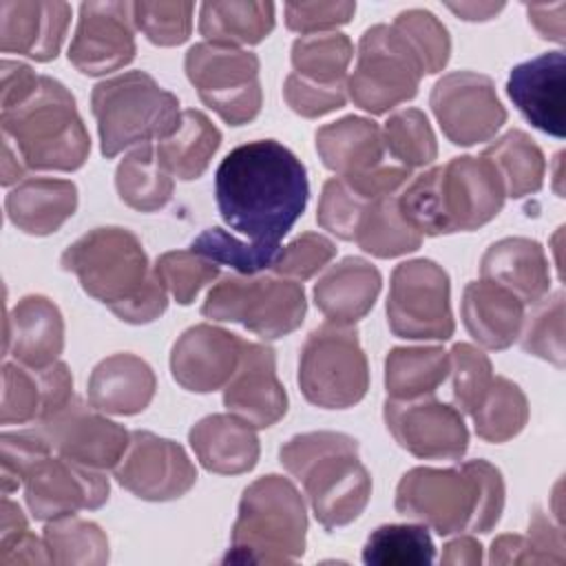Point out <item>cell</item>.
<instances>
[{
  "label": "cell",
  "mask_w": 566,
  "mask_h": 566,
  "mask_svg": "<svg viewBox=\"0 0 566 566\" xmlns=\"http://www.w3.org/2000/svg\"><path fill=\"white\" fill-rule=\"evenodd\" d=\"M283 97L296 115L314 119V117L327 115V113L345 106L347 82L318 84V82L305 80L296 73H290L283 84Z\"/></svg>",
  "instance_id": "cell-52"
},
{
  "label": "cell",
  "mask_w": 566,
  "mask_h": 566,
  "mask_svg": "<svg viewBox=\"0 0 566 566\" xmlns=\"http://www.w3.org/2000/svg\"><path fill=\"white\" fill-rule=\"evenodd\" d=\"M429 104L444 137L455 146L489 142L506 122L493 80L475 71L442 75L431 88Z\"/></svg>",
  "instance_id": "cell-15"
},
{
  "label": "cell",
  "mask_w": 566,
  "mask_h": 566,
  "mask_svg": "<svg viewBox=\"0 0 566 566\" xmlns=\"http://www.w3.org/2000/svg\"><path fill=\"white\" fill-rule=\"evenodd\" d=\"M522 349L553 363L555 367H564V292L557 290L555 294H546L537 303L528 316H524L520 329Z\"/></svg>",
  "instance_id": "cell-45"
},
{
  "label": "cell",
  "mask_w": 566,
  "mask_h": 566,
  "mask_svg": "<svg viewBox=\"0 0 566 566\" xmlns=\"http://www.w3.org/2000/svg\"><path fill=\"white\" fill-rule=\"evenodd\" d=\"M184 69L188 82L197 88L199 99L226 124L243 126L261 113L263 91L256 53L199 42L188 49Z\"/></svg>",
  "instance_id": "cell-13"
},
{
  "label": "cell",
  "mask_w": 566,
  "mask_h": 566,
  "mask_svg": "<svg viewBox=\"0 0 566 566\" xmlns=\"http://www.w3.org/2000/svg\"><path fill=\"white\" fill-rule=\"evenodd\" d=\"M436 557L433 539L424 524L378 526L363 546L369 566H427Z\"/></svg>",
  "instance_id": "cell-42"
},
{
  "label": "cell",
  "mask_w": 566,
  "mask_h": 566,
  "mask_svg": "<svg viewBox=\"0 0 566 566\" xmlns=\"http://www.w3.org/2000/svg\"><path fill=\"white\" fill-rule=\"evenodd\" d=\"M51 564L60 566H102L108 562V537L88 520L62 515L49 520L42 535Z\"/></svg>",
  "instance_id": "cell-39"
},
{
  "label": "cell",
  "mask_w": 566,
  "mask_h": 566,
  "mask_svg": "<svg viewBox=\"0 0 566 566\" xmlns=\"http://www.w3.org/2000/svg\"><path fill=\"white\" fill-rule=\"evenodd\" d=\"M115 480L135 497L168 502L195 486L197 469L181 444L137 429L130 431L128 449L115 467Z\"/></svg>",
  "instance_id": "cell-17"
},
{
  "label": "cell",
  "mask_w": 566,
  "mask_h": 566,
  "mask_svg": "<svg viewBox=\"0 0 566 566\" xmlns=\"http://www.w3.org/2000/svg\"><path fill=\"white\" fill-rule=\"evenodd\" d=\"M451 371L449 352L438 345L394 347L385 358L387 398L413 400L433 396Z\"/></svg>",
  "instance_id": "cell-35"
},
{
  "label": "cell",
  "mask_w": 566,
  "mask_h": 566,
  "mask_svg": "<svg viewBox=\"0 0 566 566\" xmlns=\"http://www.w3.org/2000/svg\"><path fill=\"white\" fill-rule=\"evenodd\" d=\"M460 312L467 332L486 349L511 347L526 316L520 296L484 279L467 283Z\"/></svg>",
  "instance_id": "cell-31"
},
{
  "label": "cell",
  "mask_w": 566,
  "mask_h": 566,
  "mask_svg": "<svg viewBox=\"0 0 566 566\" xmlns=\"http://www.w3.org/2000/svg\"><path fill=\"white\" fill-rule=\"evenodd\" d=\"M223 405L254 429L276 424L287 411V394L276 376V354L263 343H243L239 365L223 387Z\"/></svg>",
  "instance_id": "cell-21"
},
{
  "label": "cell",
  "mask_w": 566,
  "mask_h": 566,
  "mask_svg": "<svg viewBox=\"0 0 566 566\" xmlns=\"http://www.w3.org/2000/svg\"><path fill=\"white\" fill-rule=\"evenodd\" d=\"M478 438L486 442H506L528 422V400L517 382L493 376L489 391L471 413Z\"/></svg>",
  "instance_id": "cell-40"
},
{
  "label": "cell",
  "mask_w": 566,
  "mask_h": 566,
  "mask_svg": "<svg viewBox=\"0 0 566 566\" xmlns=\"http://www.w3.org/2000/svg\"><path fill=\"white\" fill-rule=\"evenodd\" d=\"M274 29V4L252 0L203 2L199 9V33L206 42L237 46L259 44Z\"/></svg>",
  "instance_id": "cell-34"
},
{
  "label": "cell",
  "mask_w": 566,
  "mask_h": 566,
  "mask_svg": "<svg viewBox=\"0 0 566 566\" xmlns=\"http://www.w3.org/2000/svg\"><path fill=\"white\" fill-rule=\"evenodd\" d=\"M190 250L212 263L230 265L237 274L252 276L265 268H272L279 243H248L226 232L223 228H206L199 237L192 239Z\"/></svg>",
  "instance_id": "cell-44"
},
{
  "label": "cell",
  "mask_w": 566,
  "mask_h": 566,
  "mask_svg": "<svg viewBox=\"0 0 566 566\" xmlns=\"http://www.w3.org/2000/svg\"><path fill=\"white\" fill-rule=\"evenodd\" d=\"M526 539L533 548L535 564H564L566 562L562 526L555 524L539 509H535L533 515H531Z\"/></svg>",
  "instance_id": "cell-54"
},
{
  "label": "cell",
  "mask_w": 566,
  "mask_h": 566,
  "mask_svg": "<svg viewBox=\"0 0 566 566\" xmlns=\"http://www.w3.org/2000/svg\"><path fill=\"white\" fill-rule=\"evenodd\" d=\"M24 531H29V524H27L22 509L4 495L2 506H0V539H9Z\"/></svg>",
  "instance_id": "cell-60"
},
{
  "label": "cell",
  "mask_w": 566,
  "mask_h": 566,
  "mask_svg": "<svg viewBox=\"0 0 566 566\" xmlns=\"http://www.w3.org/2000/svg\"><path fill=\"white\" fill-rule=\"evenodd\" d=\"M31 566L51 564L44 539L24 531L9 539H0V566Z\"/></svg>",
  "instance_id": "cell-56"
},
{
  "label": "cell",
  "mask_w": 566,
  "mask_h": 566,
  "mask_svg": "<svg viewBox=\"0 0 566 566\" xmlns=\"http://www.w3.org/2000/svg\"><path fill=\"white\" fill-rule=\"evenodd\" d=\"M221 219L252 243H279L303 214L310 184L301 159L274 139L230 150L214 175Z\"/></svg>",
  "instance_id": "cell-1"
},
{
  "label": "cell",
  "mask_w": 566,
  "mask_h": 566,
  "mask_svg": "<svg viewBox=\"0 0 566 566\" xmlns=\"http://www.w3.org/2000/svg\"><path fill=\"white\" fill-rule=\"evenodd\" d=\"M422 62L394 24L369 27L358 42V57L347 77V97L371 115H382L416 97Z\"/></svg>",
  "instance_id": "cell-12"
},
{
  "label": "cell",
  "mask_w": 566,
  "mask_h": 566,
  "mask_svg": "<svg viewBox=\"0 0 566 566\" xmlns=\"http://www.w3.org/2000/svg\"><path fill=\"white\" fill-rule=\"evenodd\" d=\"M356 13V2H287L285 27L290 31L312 35L327 33L340 24H347Z\"/></svg>",
  "instance_id": "cell-53"
},
{
  "label": "cell",
  "mask_w": 566,
  "mask_h": 566,
  "mask_svg": "<svg viewBox=\"0 0 566 566\" xmlns=\"http://www.w3.org/2000/svg\"><path fill=\"white\" fill-rule=\"evenodd\" d=\"M35 431L55 453L99 471L115 469L130 442V433L122 424L108 420L75 394L60 409L38 420Z\"/></svg>",
  "instance_id": "cell-16"
},
{
  "label": "cell",
  "mask_w": 566,
  "mask_h": 566,
  "mask_svg": "<svg viewBox=\"0 0 566 566\" xmlns=\"http://www.w3.org/2000/svg\"><path fill=\"white\" fill-rule=\"evenodd\" d=\"M7 219L33 237L53 234L77 210V186L69 179L24 177L4 199Z\"/></svg>",
  "instance_id": "cell-32"
},
{
  "label": "cell",
  "mask_w": 566,
  "mask_h": 566,
  "mask_svg": "<svg viewBox=\"0 0 566 566\" xmlns=\"http://www.w3.org/2000/svg\"><path fill=\"white\" fill-rule=\"evenodd\" d=\"M153 270L179 305H190L199 290L219 276V265L192 250L164 252L157 256Z\"/></svg>",
  "instance_id": "cell-46"
},
{
  "label": "cell",
  "mask_w": 566,
  "mask_h": 566,
  "mask_svg": "<svg viewBox=\"0 0 566 566\" xmlns=\"http://www.w3.org/2000/svg\"><path fill=\"white\" fill-rule=\"evenodd\" d=\"M382 287L376 265L360 256H345L314 285V303L334 325H356L369 314Z\"/></svg>",
  "instance_id": "cell-29"
},
{
  "label": "cell",
  "mask_w": 566,
  "mask_h": 566,
  "mask_svg": "<svg viewBox=\"0 0 566 566\" xmlns=\"http://www.w3.org/2000/svg\"><path fill=\"white\" fill-rule=\"evenodd\" d=\"M64 349V318L60 307L42 296H22L7 314L4 354L24 367H49Z\"/></svg>",
  "instance_id": "cell-26"
},
{
  "label": "cell",
  "mask_w": 566,
  "mask_h": 566,
  "mask_svg": "<svg viewBox=\"0 0 566 566\" xmlns=\"http://www.w3.org/2000/svg\"><path fill=\"white\" fill-rule=\"evenodd\" d=\"M221 146V130L195 108L181 111L175 130L159 142L157 155L166 170L181 179H199Z\"/></svg>",
  "instance_id": "cell-33"
},
{
  "label": "cell",
  "mask_w": 566,
  "mask_h": 566,
  "mask_svg": "<svg viewBox=\"0 0 566 566\" xmlns=\"http://www.w3.org/2000/svg\"><path fill=\"white\" fill-rule=\"evenodd\" d=\"M71 22V7L60 0H2L0 49L35 62L55 60Z\"/></svg>",
  "instance_id": "cell-22"
},
{
  "label": "cell",
  "mask_w": 566,
  "mask_h": 566,
  "mask_svg": "<svg viewBox=\"0 0 566 566\" xmlns=\"http://www.w3.org/2000/svg\"><path fill=\"white\" fill-rule=\"evenodd\" d=\"M283 469L294 475L327 531L358 520L371 495V475L358 458V442L338 431H310L279 449Z\"/></svg>",
  "instance_id": "cell-6"
},
{
  "label": "cell",
  "mask_w": 566,
  "mask_h": 566,
  "mask_svg": "<svg viewBox=\"0 0 566 566\" xmlns=\"http://www.w3.org/2000/svg\"><path fill=\"white\" fill-rule=\"evenodd\" d=\"M334 254L336 245L327 237L318 232H303L283 250H279L272 263V272L276 276L305 281L323 270L334 259Z\"/></svg>",
  "instance_id": "cell-51"
},
{
  "label": "cell",
  "mask_w": 566,
  "mask_h": 566,
  "mask_svg": "<svg viewBox=\"0 0 566 566\" xmlns=\"http://www.w3.org/2000/svg\"><path fill=\"white\" fill-rule=\"evenodd\" d=\"M115 188L128 208L155 212L172 199L175 181L161 164L157 146L142 144L119 161L115 170Z\"/></svg>",
  "instance_id": "cell-36"
},
{
  "label": "cell",
  "mask_w": 566,
  "mask_h": 566,
  "mask_svg": "<svg viewBox=\"0 0 566 566\" xmlns=\"http://www.w3.org/2000/svg\"><path fill=\"white\" fill-rule=\"evenodd\" d=\"M135 22L130 2H82L69 62L84 75L117 71L135 57Z\"/></svg>",
  "instance_id": "cell-19"
},
{
  "label": "cell",
  "mask_w": 566,
  "mask_h": 566,
  "mask_svg": "<svg viewBox=\"0 0 566 566\" xmlns=\"http://www.w3.org/2000/svg\"><path fill=\"white\" fill-rule=\"evenodd\" d=\"M387 323L398 338L449 340L455 321L447 270L431 259L398 263L389 283Z\"/></svg>",
  "instance_id": "cell-14"
},
{
  "label": "cell",
  "mask_w": 566,
  "mask_h": 566,
  "mask_svg": "<svg viewBox=\"0 0 566 566\" xmlns=\"http://www.w3.org/2000/svg\"><path fill=\"white\" fill-rule=\"evenodd\" d=\"M316 150L325 168L343 181H358L387 166L382 130L376 122L347 115L316 130Z\"/></svg>",
  "instance_id": "cell-25"
},
{
  "label": "cell",
  "mask_w": 566,
  "mask_h": 566,
  "mask_svg": "<svg viewBox=\"0 0 566 566\" xmlns=\"http://www.w3.org/2000/svg\"><path fill=\"white\" fill-rule=\"evenodd\" d=\"M73 396V376L62 360L49 367H24L20 363L2 365V424L38 422L60 409Z\"/></svg>",
  "instance_id": "cell-24"
},
{
  "label": "cell",
  "mask_w": 566,
  "mask_h": 566,
  "mask_svg": "<svg viewBox=\"0 0 566 566\" xmlns=\"http://www.w3.org/2000/svg\"><path fill=\"white\" fill-rule=\"evenodd\" d=\"M307 312L303 285L283 276L226 274L210 287L201 314L239 323L263 340H276L301 327Z\"/></svg>",
  "instance_id": "cell-10"
},
{
  "label": "cell",
  "mask_w": 566,
  "mask_h": 566,
  "mask_svg": "<svg viewBox=\"0 0 566 566\" xmlns=\"http://www.w3.org/2000/svg\"><path fill=\"white\" fill-rule=\"evenodd\" d=\"M394 27L407 38L411 49L422 62L424 75L438 73L447 66L451 55V38L447 27L424 9L400 11L394 20Z\"/></svg>",
  "instance_id": "cell-47"
},
{
  "label": "cell",
  "mask_w": 566,
  "mask_h": 566,
  "mask_svg": "<svg viewBox=\"0 0 566 566\" xmlns=\"http://www.w3.org/2000/svg\"><path fill=\"white\" fill-rule=\"evenodd\" d=\"M482 155L500 172L506 197L522 199L542 188L546 159L542 148L524 130L513 128L504 133L500 139L486 146Z\"/></svg>",
  "instance_id": "cell-38"
},
{
  "label": "cell",
  "mask_w": 566,
  "mask_h": 566,
  "mask_svg": "<svg viewBox=\"0 0 566 566\" xmlns=\"http://www.w3.org/2000/svg\"><path fill=\"white\" fill-rule=\"evenodd\" d=\"M188 442L210 473L239 475L259 462V438L254 427L234 413H210L188 431Z\"/></svg>",
  "instance_id": "cell-27"
},
{
  "label": "cell",
  "mask_w": 566,
  "mask_h": 566,
  "mask_svg": "<svg viewBox=\"0 0 566 566\" xmlns=\"http://www.w3.org/2000/svg\"><path fill=\"white\" fill-rule=\"evenodd\" d=\"M564 51L542 53L511 69L506 93L515 108L542 133L564 137Z\"/></svg>",
  "instance_id": "cell-23"
},
{
  "label": "cell",
  "mask_w": 566,
  "mask_h": 566,
  "mask_svg": "<svg viewBox=\"0 0 566 566\" xmlns=\"http://www.w3.org/2000/svg\"><path fill=\"white\" fill-rule=\"evenodd\" d=\"M484 281L511 290L522 303H537L551 290V268L544 248L526 237H506L486 248L480 261Z\"/></svg>",
  "instance_id": "cell-30"
},
{
  "label": "cell",
  "mask_w": 566,
  "mask_h": 566,
  "mask_svg": "<svg viewBox=\"0 0 566 566\" xmlns=\"http://www.w3.org/2000/svg\"><path fill=\"white\" fill-rule=\"evenodd\" d=\"M385 424L394 440L422 460H460L469 447V431L462 413L422 396L413 400H385Z\"/></svg>",
  "instance_id": "cell-18"
},
{
  "label": "cell",
  "mask_w": 566,
  "mask_h": 566,
  "mask_svg": "<svg viewBox=\"0 0 566 566\" xmlns=\"http://www.w3.org/2000/svg\"><path fill=\"white\" fill-rule=\"evenodd\" d=\"M27 168L22 164V159L18 157L15 148L2 137V186H11V184H20L27 175Z\"/></svg>",
  "instance_id": "cell-62"
},
{
  "label": "cell",
  "mask_w": 566,
  "mask_h": 566,
  "mask_svg": "<svg viewBox=\"0 0 566 566\" xmlns=\"http://www.w3.org/2000/svg\"><path fill=\"white\" fill-rule=\"evenodd\" d=\"M447 9L467 22H484L495 18L504 9V4L502 2H460V4H447Z\"/></svg>",
  "instance_id": "cell-61"
},
{
  "label": "cell",
  "mask_w": 566,
  "mask_h": 566,
  "mask_svg": "<svg viewBox=\"0 0 566 566\" xmlns=\"http://www.w3.org/2000/svg\"><path fill=\"white\" fill-rule=\"evenodd\" d=\"M354 241L378 259H394L420 248L422 234L413 230L398 208V197L369 199L360 212Z\"/></svg>",
  "instance_id": "cell-37"
},
{
  "label": "cell",
  "mask_w": 566,
  "mask_h": 566,
  "mask_svg": "<svg viewBox=\"0 0 566 566\" xmlns=\"http://www.w3.org/2000/svg\"><path fill=\"white\" fill-rule=\"evenodd\" d=\"M369 199L356 195L343 179L332 177L323 184L316 221L323 230L343 241H354L360 212Z\"/></svg>",
  "instance_id": "cell-50"
},
{
  "label": "cell",
  "mask_w": 566,
  "mask_h": 566,
  "mask_svg": "<svg viewBox=\"0 0 566 566\" xmlns=\"http://www.w3.org/2000/svg\"><path fill=\"white\" fill-rule=\"evenodd\" d=\"M91 111L97 119L99 150L115 157L135 144L166 139L179 122V99L146 71H128L93 86Z\"/></svg>",
  "instance_id": "cell-9"
},
{
  "label": "cell",
  "mask_w": 566,
  "mask_h": 566,
  "mask_svg": "<svg viewBox=\"0 0 566 566\" xmlns=\"http://www.w3.org/2000/svg\"><path fill=\"white\" fill-rule=\"evenodd\" d=\"M307 513L298 489L270 473L243 489L223 562L292 564L305 553Z\"/></svg>",
  "instance_id": "cell-8"
},
{
  "label": "cell",
  "mask_w": 566,
  "mask_h": 566,
  "mask_svg": "<svg viewBox=\"0 0 566 566\" xmlns=\"http://www.w3.org/2000/svg\"><path fill=\"white\" fill-rule=\"evenodd\" d=\"M504 495L497 467L486 460H467L449 469H409L396 486L394 506L444 537L493 531L504 511Z\"/></svg>",
  "instance_id": "cell-3"
},
{
  "label": "cell",
  "mask_w": 566,
  "mask_h": 566,
  "mask_svg": "<svg viewBox=\"0 0 566 566\" xmlns=\"http://www.w3.org/2000/svg\"><path fill=\"white\" fill-rule=\"evenodd\" d=\"M382 142L389 159L409 170L429 166L438 157L436 133L418 108H402L389 115L382 126Z\"/></svg>",
  "instance_id": "cell-43"
},
{
  "label": "cell",
  "mask_w": 566,
  "mask_h": 566,
  "mask_svg": "<svg viewBox=\"0 0 566 566\" xmlns=\"http://www.w3.org/2000/svg\"><path fill=\"white\" fill-rule=\"evenodd\" d=\"M60 265L124 323H150L168 307V292L150 268L142 241L126 228L88 230L62 252Z\"/></svg>",
  "instance_id": "cell-2"
},
{
  "label": "cell",
  "mask_w": 566,
  "mask_h": 566,
  "mask_svg": "<svg viewBox=\"0 0 566 566\" xmlns=\"http://www.w3.org/2000/svg\"><path fill=\"white\" fill-rule=\"evenodd\" d=\"M192 2H133L135 27L157 46L184 44L192 31Z\"/></svg>",
  "instance_id": "cell-48"
},
{
  "label": "cell",
  "mask_w": 566,
  "mask_h": 566,
  "mask_svg": "<svg viewBox=\"0 0 566 566\" xmlns=\"http://www.w3.org/2000/svg\"><path fill=\"white\" fill-rule=\"evenodd\" d=\"M491 564H535L526 535H500L491 544Z\"/></svg>",
  "instance_id": "cell-58"
},
{
  "label": "cell",
  "mask_w": 566,
  "mask_h": 566,
  "mask_svg": "<svg viewBox=\"0 0 566 566\" xmlns=\"http://www.w3.org/2000/svg\"><path fill=\"white\" fill-rule=\"evenodd\" d=\"M243 343V338L223 327L210 323L192 325L172 345V378L195 394L217 391L232 378Z\"/></svg>",
  "instance_id": "cell-20"
},
{
  "label": "cell",
  "mask_w": 566,
  "mask_h": 566,
  "mask_svg": "<svg viewBox=\"0 0 566 566\" xmlns=\"http://www.w3.org/2000/svg\"><path fill=\"white\" fill-rule=\"evenodd\" d=\"M0 75H2V86H0L2 111L22 104L40 82V75H35L29 64L13 62V60H2Z\"/></svg>",
  "instance_id": "cell-55"
},
{
  "label": "cell",
  "mask_w": 566,
  "mask_h": 566,
  "mask_svg": "<svg viewBox=\"0 0 566 566\" xmlns=\"http://www.w3.org/2000/svg\"><path fill=\"white\" fill-rule=\"evenodd\" d=\"M504 199L495 166L484 155H462L420 172L398 195V208L422 237H438L478 230L497 217Z\"/></svg>",
  "instance_id": "cell-4"
},
{
  "label": "cell",
  "mask_w": 566,
  "mask_h": 566,
  "mask_svg": "<svg viewBox=\"0 0 566 566\" xmlns=\"http://www.w3.org/2000/svg\"><path fill=\"white\" fill-rule=\"evenodd\" d=\"M0 126L27 170L73 172L88 159L91 137L75 97L49 75H40L22 104L2 111Z\"/></svg>",
  "instance_id": "cell-7"
},
{
  "label": "cell",
  "mask_w": 566,
  "mask_h": 566,
  "mask_svg": "<svg viewBox=\"0 0 566 566\" xmlns=\"http://www.w3.org/2000/svg\"><path fill=\"white\" fill-rule=\"evenodd\" d=\"M449 360H451V374H453L455 409L471 416L491 387V380H493L491 360L482 349L469 343H455L449 352Z\"/></svg>",
  "instance_id": "cell-49"
},
{
  "label": "cell",
  "mask_w": 566,
  "mask_h": 566,
  "mask_svg": "<svg viewBox=\"0 0 566 566\" xmlns=\"http://www.w3.org/2000/svg\"><path fill=\"white\" fill-rule=\"evenodd\" d=\"M2 449V493L24 486V500L35 520H55L82 509H99L108 500V478L104 471L53 453L49 442L35 431H4Z\"/></svg>",
  "instance_id": "cell-5"
},
{
  "label": "cell",
  "mask_w": 566,
  "mask_h": 566,
  "mask_svg": "<svg viewBox=\"0 0 566 566\" xmlns=\"http://www.w3.org/2000/svg\"><path fill=\"white\" fill-rule=\"evenodd\" d=\"M442 564H480L482 562V544L471 535H460L451 539L440 557Z\"/></svg>",
  "instance_id": "cell-59"
},
{
  "label": "cell",
  "mask_w": 566,
  "mask_h": 566,
  "mask_svg": "<svg viewBox=\"0 0 566 566\" xmlns=\"http://www.w3.org/2000/svg\"><path fill=\"white\" fill-rule=\"evenodd\" d=\"M157 389L153 367L128 352L99 360L88 378V402L102 413L135 416L142 413Z\"/></svg>",
  "instance_id": "cell-28"
},
{
  "label": "cell",
  "mask_w": 566,
  "mask_h": 566,
  "mask_svg": "<svg viewBox=\"0 0 566 566\" xmlns=\"http://www.w3.org/2000/svg\"><path fill=\"white\" fill-rule=\"evenodd\" d=\"M528 22L544 40H553L557 44H564V13L566 2L555 4H526Z\"/></svg>",
  "instance_id": "cell-57"
},
{
  "label": "cell",
  "mask_w": 566,
  "mask_h": 566,
  "mask_svg": "<svg viewBox=\"0 0 566 566\" xmlns=\"http://www.w3.org/2000/svg\"><path fill=\"white\" fill-rule=\"evenodd\" d=\"M298 387L323 409H347L365 398L369 365L354 325L325 323L310 332L298 358Z\"/></svg>",
  "instance_id": "cell-11"
},
{
  "label": "cell",
  "mask_w": 566,
  "mask_h": 566,
  "mask_svg": "<svg viewBox=\"0 0 566 566\" xmlns=\"http://www.w3.org/2000/svg\"><path fill=\"white\" fill-rule=\"evenodd\" d=\"M354 57V44L345 33L327 31L301 35L292 42L290 60L296 75L318 82L338 84L347 82V66Z\"/></svg>",
  "instance_id": "cell-41"
}]
</instances>
